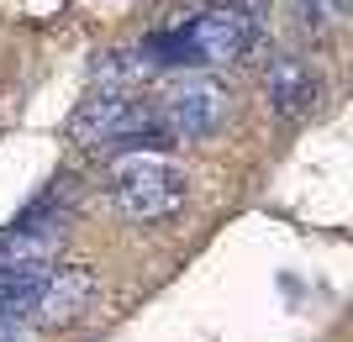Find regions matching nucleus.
Segmentation results:
<instances>
[{
	"label": "nucleus",
	"mask_w": 353,
	"mask_h": 342,
	"mask_svg": "<svg viewBox=\"0 0 353 342\" xmlns=\"http://www.w3.org/2000/svg\"><path fill=\"white\" fill-rule=\"evenodd\" d=\"M101 300V274L90 264H48L43 284H37V300H32V321L43 332H59V327H74L79 316Z\"/></svg>",
	"instance_id": "5"
},
{
	"label": "nucleus",
	"mask_w": 353,
	"mask_h": 342,
	"mask_svg": "<svg viewBox=\"0 0 353 342\" xmlns=\"http://www.w3.org/2000/svg\"><path fill=\"white\" fill-rule=\"evenodd\" d=\"M69 137H74V142H85V148H117V142H148V137H159V142H163L169 132L159 127L153 105H143L137 95H127V89L101 85L95 95H85V100L74 105Z\"/></svg>",
	"instance_id": "2"
},
{
	"label": "nucleus",
	"mask_w": 353,
	"mask_h": 342,
	"mask_svg": "<svg viewBox=\"0 0 353 342\" xmlns=\"http://www.w3.org/2000/svg\"><path fill=\"white\" fill-rule=\"evenodd\" d=\"M0 342H27V332L16 327V321H0Z\"/></svg>",
	"instance_id": "8"
},
{
	"label": "nucleus",
	"mask_w": 353,
	"mask_h": 342,
	"mask_svg": "<svg viewBox=\"0 0 353 342\" xmlns=\"http://www.w3.org/2000/svg\"><path fill=\"white\" fill-rule=\"evenodd\" d=\"M259 43V21L248 6H211L185 27L148 37V58L159 63H232Z\"/></svg>",
	"instance_id": "1"
},
{
	"label": "nucleus",
	"mask_w": 353,
	"mask_h": 342,
	"mask_svg": "<svg viewBox=\"0 0 353 342\" xmlns=\"http://www.w3.org/2000/svg\"><path fill=\"white\" fill-rule=\"evenodd\" d=\"M264 100H269V111H280L285 121H301L322 100V74H316L306 58L280 53V58L264 69Z\"/></svg>",
	"instance_id": "6"
},
{
	"label": "nucleus",
	"mask_w": 353,
	"mask_h": 342,
	"mask_svg": "<svg viewBox=\"0 0 353 342\" xmlns=\"http://www.w3.org/2000/svg\"><path fill=\"white\" fill-rule=\"evenodd\" d=\"M43 274L48 268H0V321H21L32 311Z\"/></svg>",
	"instance_id": "7"
},
{
	"label": "nucleus",
	"mask_w": 353,
	"mask_h": 342,
	"mask_svg": "<svg viewBox=\"0 0 353 342\" xmlns=\"http://www.w3.org/2000/svg\"><path fill=\"white\" fill-rule=\"evenodd\" d=\"M111 200L127 222H169L185 206V174L159 153H132L111 169Z\"/></svg>",
	"instance_id": "3"
},
{
	"label": "nucleus",
	"mask_w": 353,
	"mask_h": 342,
	"mask_svg": "<svg viewBox=\"0 0 353 342\" xmlns=\"http://www.w3.org/2000/svg\"><path fill=\"white\" fill-rule=\"evenodd\" d=\"M153 116H163L169 137H216L232 116V95L211 74H185L179 85L163 89V105Z\"/></svg>",
	"instance_id": "4"
}]
</instances>
